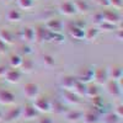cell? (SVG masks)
I'll return each instance as SVG.
<instances>
[{
  "label": "cell",
  "mask_w": 123,
  "mask_h": 123,
  "mask_svg": "<svg viewBox=\"0 0 123 123\" xmlns=\"http://www.w3.org/2000/svg\"><path fill=\"white\" fill-rule=\"evenodd\" d=\"M33 107L41 113H49L52 111V101L46 96H37L33 100Z\"/></svg>",
  "instance_id": "6da1fadb"
},
{
  "label": "cell",
  "mask_w": 123,
  "mask_h": 123,
  "mask_svg": "<svg viewBox=\"0 0 123 123\" xmlns=\"http://www.w3.org/2000/svg\"><path fill=\"white\" fill-rule=\"evenodd\" d=\"M92 80L97 85H105L110 80L107 67H97L96 69H94V79Z\"/></svg>",
  "instance_id": "7a4b0ae2"
},
{
  "label": "cell",
  "mask_w": 123,
  "mask_h": 123,
  "mask_svg": "<svg viewBox=\"0 0 123 123\" xmlns=\"http://www.w3.org/2000/svg\"><path fill=\"white\" fill-rule=\"evenodd\" d=\"M94 67H90V65H86V67H83L79 73H78V76H75L79 81H81V83L84 84H89L92 81V79H94Z\"/></svg>",
  "instance_id": "3957f363"
},
{
  "label": "cell",
  "mask_w": 123,
  "mask_h": 123,
  "mask_svg": "<svg viewBox=\"0 0 123 123\" xmlns=\"http://www.w3.org/2000/svg\"><path fill=\"white\" fill-rule=\"evenodd\" d=\"M121 80H118V81L108 80L107 83L105 84L106 85V90H107V92L111 96H113V97H121L122 96V84H121Z\"/></svg>",
  "instance_id": "277c9868"
},
{
  "label": "cell",
  "mask_w": 123,
  "mask_h": 123,
  "mask_svg": "<svg viewBox=\"0 0 123 123\" xmlns=\"http://www.w3.org/2000/svg\"><path fill=\"white\" fill-rule=\"evenodd\" d=\"M22 78V73L18 68H7L6 73L4 75V79L10 84H17Z\"/></svg>",
  "instance_id": "5b68a950"
},
{
  "label": "cell",
  "mask_w": 123,
  "mask_h": 123,
  "mask_svg": "<svg viewBox=\"0 0 123 123\" xmlns=\"http://www.w3.org/2000/svg\"><path fill=\"white\" fill-rule=\"evenodd\" d=\"M22 91H24V95L26 98L33 101L39 95V86L35 83H27V84H25Z\"/></svg>",
  "instance_id": "8992f818"
},
{
  "label": "cell",
  "mask_w": 123,
  "mask_h": 123,
  "mask_svg": "<svg viewBox=\"0 0 123 123\" xmlns=\"http://www.w3.org/2000/svg\"><path fill=\"white\" fill-rule=\"evenodd\" d=\"M58 10H59L60 14H63L64 16H68V17L74 16L78 12L76 7L74 5V1H63V3H60Z\"/></svg>",
  "instance_id": "52a82bcc"
},
{
  "label": "cell",
  "mask_w": 123,
  "mask_h": 123,
  "mask_svg": "<svg viewBox=\"0 0 123 123\" xmlns=\"http://www.w3.org/2000/svg\"><path fill=\"white\" fill-rule=\"evenodd\" d=\"M68 32L70 37H73L74 39H84L85 28L83 26H80L79 24H70L68 26Z\"/></svg>",
  "instance_id": "ba28073f"
},
{
  "label": "cell",
  "mask_w": 123,
  "mask_h": 123,
  "mask_svg": "<svg viewBox=\"0 0 123 123\" xmlns=\"http://www.w3.org/2000/svg\"><path fill=\"white\" fill-rule=\"evenodd\" d=\"M101 16H102V21H106L113 25H117L121 21V16L117 12V10H106V11L101 14Z\"/></svg>",
  "instance_id": "9c48e42d"
},
{
  "label": "cell",
  "mask_w": 123,
  "mask_h": 123,
  "mask_svg": "<svg viewBox=\"0 0 123 123\" xmlns=\"http://www.w3.org/2000/svg\"><path fill=\"white\" fill-rule=\"evenodd\" d=\"M15 95L10 90L0 89V104L5 106H11L15 104Z\"/></svg>",
  "instance_id": "30bf717a"
},
{
  "label": "cell",
  "mask_w": 123,
  "mask_h": 123,
  "mask_svg": "<svg viewBox=\"0 0 123 123\" xmlns=\"http://www.w3.org/2000/svg\"><path fill=\"white\" fill-rule=\"evenodd\" d=\"M44 27L49 32H62V30H63V22H62V20H59L57 17H50L47 20Z\"/></svg>",
  "instance_id": "8fae6325"
},
{
  "label": "cell",
  "mask_w": 123,
  "mask_h": 123,
  "mask_svg": "<svg viewBox=\"0 0 123 123\" xmlns=\"http://www.w3.org/2000/svg\"><path fill=\"white\" fill-rule=\"evenodd\" d=\"M78 81V79L73 75H63L59 79V85L62 87V90H73L75 83Z\"/></svg>",
  "instance_id": "7c38bea8"
},
{
  "label": "cell",
  "mask_w": 123,
  "mask_h": 123,
  "mask_svg": "<svg viewBox=\"0 0 123 123\" xmlns=\"http://www.w3.org/2000/svg\"><path fill=\"white\" fill-rule=\"evenodd\" d=\"M21 115H22V107L15 106L12 108H10L6 115H4L3 119L9 122V123H11V122H15L16 119H18L20 117H21Z\"/></svg>",
  "instance_id": "4fadbf2b"
},
{
  "label": "cell",
  "mask_w": 123,
  "mask_h": 123,
  "mask_svg": "<svg viewBox=\"0 0 123 123\" xmlns=\"http://www.w3.org/2000/svg\"><path fill=\"white\" fill-rule=\"evenodd\" d=\"M107 71H108V78L110 80H115L118 81L123 78V70L122 67L118 64H113V65H110L107 67Z\"/></svg>",
  "instance_id": "5bb4252c"
},
{
  "label": "cell",
  "mask_w": 123,
  "mask_h": 123,
  "mask_svg": "<svg viewBox=\"0 0 123 123\" xmlns=\"http://www.w3.org/2000/svg\"><path fill=\"white\" fill-rule=\"evenodd\" d=\"M62 97H63V100L67 102V104H70V105H79L81 102L80 96H78L75 92L70 91V90H63Z\"/></svg>",
  "instance_id": "9a60e30c"
},
{
  "label": "cell",
  "mask_w": 123,
  "mask_h": 123,
  "mask_svg": "<svg viewBox=\"0 0 123 123\" xmlns=\"http://www.w3.org/2000/svg\"><path fill=\"white\" fill-rule=\"evenodd\" d=\"M48 35H49V31H48L44 26H38V27H36V28H35V42H37V43L47 42Z\"/></svg>",
  "instance_id": "2e32d148"
},
{
  "label": "cell",
  "mask_w": 123,
  "mask_h": 123,
  "mask_svg": "<svg viewBox=\"0 0 123 123\" xmlns=\"http://www.w3.org/2000/svg\"><path fill=\"white\" fill-rule=\"evenodd\" d=\"M38 113L39 112L33 107L32 104H26L24 107H22V115L25 119H33V118H37L38 117Z\"/></svg>",
  "instance_id": "e0dca14e"
},
{
  "label": "cell",
  "mask_w": 123,
  "mask_h": 123,
  "mask_svg": "<svg viewBox=\"0 0 123 123\" xmlns=\"http://www.w3.org/2000/svg\"><path fill=\"white\" fill-rule=\"evenodd\" d=\"M0 39L3 42H5L7 46H10V44L15 43V35L11 30L3 28V30H0Z\"/></svg>",
  "instance_id": "ac0fdd59"
},
{
  "label": "cell",
  "mask_w": 123,
  "mask_h": 123,
  "mask_svg": "<svg viewBox=\"0 0 123 123\" xmlns=\"http://www.w3.org/2000/svg\"><path fill=\"white\" fill-rule=\"evenodd\" d=\"M18 69L21 70V73H26V74L32 73L33 69H35V63H33V60L31 59V58H28L27 55L22 57V63H21V65H20Z\"/></svg>",
  "instance_id": "d6986e66"
},
{
  "label": "cell",
  "mask_w": 123,
  "mask_h": 123,
  "mask_svg": "<svg viewBox=\"0 0 123 123\" xmlns=\"http://www.w3.org/2000/svg\"><path fill=\"white\" fill-rule=\"evenodd\" d=\"M21 38L25 41V43L35 42V28L31 26H26L21 30Z\"/></svg>",
  "instance_id": "ffe728a7"
},
{
  "label": "cell",
  "mask_w": 123,
  "mask_h": 123,
  "mask_svg": "<svg viewBox=\"0 0 123 123\" xmlns=\"http://www.w3.org/2000/svg\"><path fill=\"white\" fill-rule=\"evenodd\" d=\"M100 87L97 84H92V83H89L86 84V89H85V96L90 97V98H94L96 96H100Z\"/></svg>",
  "instance_id": "44dd1931"
},
{
  "label": "cell",
  "mask_w": 123,
  "mask_h": 123,
  "mask_svg": "<svg viewBox=\"0 0 123 123\" xmlns=\"http://www.w3.org/2000/svg\"><path fill=\"white\" fill-rule=\"evenodd\" d=\"M6 18L10 22H20L22 20V12L20 9H10L6 14Z\"/></svg>",
  "instance_id": "7402d4cb"
},
{
  "label": "cell",
  "mask_w": 123,
  "mask_h": 123,
  "mask_svg": "<svg viewBox=\"0 0 123 123\" xmlns=\"http://www.w3.org/2000/svg\"><path fill=\"white\" fill-rule=\"evenodd\" d=\"M83 119L85 123H97L100 121L98 118V112L96 111H86L83 113Z\"/></svg>",
  "instance_id": "603a6c76"
},
{
  "label": "cell",
  "mask_w": 123,
  "mask_h": 123,
  "mask_svg": "<svg viewBox=\"0 0 123 123\" xmlns=\"http://www.w3.org/2000/svg\"><path fill=\"white\" fill-rule=\"evenodd\" d=\"M100 35V30L97 27H89V28H85V35H84V38L86 41H95Z\"/></svg>",
  "instance_id": "cb8c5ba5"
},
{
  "label": "cell",
  "mask_w": 123,
  "mask_h": 123,
  "mask_svg": "<svg viewBox=\"0 0 123 123\" xmlns=\"http://www.w3.org/2000/svg\"><path fill=\"white\" fill-rule=\"evenodd\" d=\"M47 42H52L54 44H62L64 43V36L62 32H49Z\"/></svg>",
  "instance_id": "d4e9b609"
},
{
  "label": "cell",
  "mask_w": 123,
  "mask_h": 123,
  "mask_svg": "<svg viewBox=\"0 0 123 123\" xmlns=\"http://www.w3.org/2000/svg\"><path fill=\"white\" fill-rule=\"evenodd\" d=\"M74 5L76 7V11L81 14H86L90 10V5L86 0H74Z\"/></svg>",
  "instance_id": "484cf974"
},
{
  "label": "cell",
  "mask_w": 123,
  "mask_h": 123,
  "mask_svg": "<svg viewBox=\"0 0 123 123\" xmlns=\"http://www.w3.org/2000/svg\"><path fill=\"white\" fill-rule=\"evenodd\" d=\"M65 118L69 122H78L79 119L83 118V112L78 110H70L65 113Z\"/></svg>",
  "instance_id": "4316f807"
},
{
  "label": "cell",
  "mask_w": 123,
  "mask_h": 123,
  "mask_svg": "<svg viewBox=\"0 0 123 123\" xmlns=\"http://www.w3.org/2000/svg\"><path fill=\"white\" fill-rule=\"evenodd\" d=\"M21 63H22V55H20L18 53H14L9 57L10 68H20Z\"/></svg>",
  "instance_id": "83f0119b"
},
{
  "label": "cell",
  "mask_w": 123,
  "mask_h": 123,
  "mask_svg": "<svg viewBox=\"0 0 123 123\" xmlns=\"http://www.w3.org/2000/svg\"><path fill=\"white\" fill-rule=\"evenodd\" d=\"M85 89H86V84H84V83H81V81L78 80L71 91L75 92L78 96H85Z\"/></svg>",
  "instance_id": "f1b7e54d"
},
{
  "label": "cell",
  "mask_w": 123,
  "mask_h": 123,
  "mask_svg": "<svg viewBox=\"0 0 123 123\" xmlns=\"http://www.w3.org/2000/svg\"><path fill=\"white\" fill-rule=\"evenodd\" d=\"M42 62H43V64H44L47 68H53V67L55 65V59H54V57H53L52 54H48V53H46V54L42 55Z\"/></svg>",
  "instance_id": "f546056e"
},
{
  "label": "cell",
  "mask_w": 123,
  "mask_h": 123,
  "mask_svg": "<svg viewBox=\"0 0 123 123\" xmlns=\"http://www.w3.org/2000/svg\"><path fill=\"white\" fill-rule=\"evenodd\" d=\"M17 4L22 10H31L35 6V0H17Z\"/></svg>",
  "instance_id": "4dcf8cb0"
},
{
  "label": "cell",
  "mask_w": 123,
  "mask_h": 123,
  "mask_svg": "<svg viewBox=\"0 0 123 123\" xmlns=\"http://www.w3.org/2000/svg\"><path fill=\"white\" fill-rule=\"evenodd\" d=\"M121 118L115 113V112H110V113H106L104 117V123H119Z\"/></svg>",
  "instance_id": "1f68e13d"
},
{
  "label": "cell",
  "mask_w": 123,
  "mask_h": 123,
  "mask_svg": "<svg viewBox=\"0 0 123 123\" xmlns=\"http://www.w3.org/2000/svg\"><path fill=\"white\" fill-rule=\"evenodd\" d=\"M98 30H102V31H115L116 28V25L113 24H110V22H106V21H101L98 24Z\"/></svg>",
  "instance_id": "d6a6232c"
},
{
  "label": "cell",
  "mask_w": 123,
  "mask_h": 123,
  "mask_svg": "<svg viewBox=\"0 0 123 123\" xmlns=\"http://www.w3.org/2000/svg\"><path fill=\"white\" fill-rule=\"evenodd\" d=\"M52 111H54L55 113H64L65 111V107H64V104L62 102H52Z\"/></svg>",
  "instance_id": "836d02e7"
},
{
  "label": "cell",
  "mask_w": 123,
  "mask_h": 123,
  "mask_svg": "<svg viewBox=\"0 0 123 123\" xmlns=\"http://www.w3.org/2000/svg\"><path fill=\"white\" fill-rule=\"evenodd\" d=\"M108 4L111 6H113V9H116V10L122 9V0H108Z\"/></svg>",
  "instance_id": "e575fe53"
},
{
  "label": "cell",
  "mask_w": 123,
  "mask_h": 123,
  "mask_svg": "<svg viewBox=\"0 0 123 123\" xmlns=\"http://www.w3.org/2000/svg\"><path fill=\"white\" fill-rule=\"evenodd\" d=\"M36 123H54L53 119L48 117V116H42V117H37Z\"/></svg>",
  "instance_id": "d590c367"
},
{
  "label": "cell",
  "mask_w": 123,
  "mask_h": 123,
  "mask_svg": "<svg viewBox=\"0 0 123 123\" xmlns=\"http://www.w3.org/2000/svg\"><path fill=\"white\" fill-rule=\"evenodd\" d=\"M115 113L122 119V117H123V105L122 104H118L117 106H116V110H115Z\"/></svg>",
  "instance_id": "8d00e7d4"
},
{
  "label": "cell",
  "mask_w": 123,
  "mask_h": 123,
  "mask_svg": "<svg viewBox=\"0 0 123 123\" xmlns=\"http://www.w3.org/2000/svg\"><path fill=\"white\" fill-rule=\"evenodd\" d=\"M7 50H9V46H7L5 42H3L1 39H0V54L7 53Z\"/></svg>",
  "instance_id": "74e56055"
},
{
  "label": "cell",
  "mask_w": 123,
  "mask_h": 123,
  "mask_svg": "<svg viewBox=\"0 0 123 123\" xmlns=\"http://www.w3.org/2000/svg\"><path fill=\"white\" fill-rule=\"evenodd\" d=\"M21 53L25 54V55H28V54L32 53V50H31L30 47H28V43H26V44H24V46L21 47Z\"/></svg>",
  "instance_id": "f35d334b"
},
{
  "label": "cell",
  "mask_w": 123,
  "mask_h": 123,
  "mask_svg": "<svg viewBox=\"0 0 123 123\" xmlns=\"http://www.w3.org/2000/svg\"><path fill=\"white\" fill-rule=\"evenodd\" d=\"M94 1L97 4V5H100V6H108L110 4H108V0H94Z\"/></svg>",
  "instance_id": "ab89813d"
},
{
  "label": "cell",
  "mask_w": 123,
  "mask_h": 123,
  "mask_svg": "<svg viewBox=\"0 0 123 123\" xmlns=\"http://www.w3.org/2000/svg\"><path fill=\"white\" fill-rule=\"evenodd\" d=\"M6 70H7V67L3 65V64H0V78H4L5 73H6Z\"/></svg>",
  "instance_id": "60d3db41"
},
{
  "label": "cell",
  "mask_w": 123,
  "mask_h": 123,
  "mask_svg": "<svg viewBox=\"0 0 123 123\" xmlns=\"http://www.w3.org/2000/svg\"><path fill=\"white\" fill-rule=\"evenodd\" d=\"M117 39L118 41H122V30H118L117 31Z\"/></svg>",
  "instance_id": "b9f144b4"
},
{
  "label": "cell",
  "mask_w": 123,
  "mask_h": 123,
  "mask_svg": "<svg viewBox=\"0 0 123 123\" xmlns=\"http://www.w3.org/2000/svg\"><path fill=\"white\" fill-rule=\"evenodd\" d=\"M3 117H4V113H3V111L0 110V121H3Z\"/></svg>",
  "instance_id": "7bdbcfd3"
},
{
  "label": "cell",
  "mask_w": 123,
  "mask_h": 123,
  "mask_svg": "<svg viewBox=\"0 0 123 123\" xmlns=\"http://www.w3.org/2000/svg\"><path fill=\"white\" fill-rule=\"evenodd\" d=\"M3 1H4V3H9V1H10V0H3Z\"/></svg>",
  "instance_id": "ee69618b"
}]
</instances>
